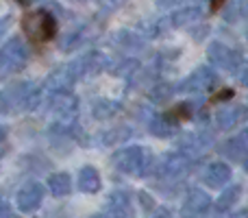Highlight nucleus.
<instances>
[{
  "label": "nucleus",
  "instance_id": "nucleus-10",
  "mask_svg": "<svg viewBox=\"0 0 248 218\" xmlns=\"http://www.w3.org/2000/svg\"><path fill=\"white\" fill-rule=\"evenodd\" d=\"M244 118V107H222L216 111V122L220 129H233Z\"/></svg>",
  "mask_w": 248,
  "mask_h": 218
},
{
  "label": "nucleus",
  "instance_id": "nucleus-7",
  "mask_svg": "<svg viewBox=\"0 0 248 218\" xmlns=\"http://www.w3.org/2000/svg\"><path fill=\"white\" fill-rule=\"evenodd\" d=\"M50 109L55 116H59L61 120L70 122L74 116L78 114V99L70 90H57L50 96Z\"/></svg>",
  "mask_w": 248,
  "mask_h": 218
},
{
  "label": "nucleus",
  "instance_id": "nucleus-26",
  "mask_svg": "<svg viewBox=\"0 0 248 218\" xmlns=\"http://www.w3.org/2000/svg\"><path fill=\"white\" fill-rule=\"evenodd\" d=\"M224 2H227V0H211V9H214V11H216V9H220Z\"/></svg>",
  "mask_w": 248,
  "mask_h": 218
},
{
  "label": "nucleus",
  "instance_id": "nucleus-16",
  "mask_svg": "<svg viewBox=\"0 0 248 218\" xmlns=\"http://www.w3.org/2000/svg\"><path fill=\"white\" fill-rule=\"evenodd\" d=\"M118 111H120V105L113 103V101H94V103H92V114L100 120L111 118Z\"/></svg>",
  "mask_w": 248,
  "mask_h": 218
},
{
  "label": "nucleus",
  "instance_id": "nucleus-22",
  "mask_svg": "<svg viewBox=\"0 0 248 218\" xmlns=\"http://www.w3.org/2000/svg\"><path fill=\"white\" fill-rule=\"evenodd\" d=\"M9 107H11V103H9V99L2 94V92H0V114H7Z\"/></svg>",
  "mask_w": 248,
  "mask_h": 218
},
{
  "label": "nucleus",
  "instance_id": "nucleus-23",
  "mask_svg": "<svg viewBox=\"0 0 248 218\" xmlns=\"http://www.w3.org/2000/svg\"><path fill=\"white\" fill-rule=\"evenodd\" d=\"M183 0H159V7H174V4H181Z\"/></svg>",
  "mask_w": 248,
  "mask_h": 218
},
{
  "label": "nucleus",
  "instance_id": "nucleus-13",
  "mask_svg": "<svg viewBox=\"0 0 248 218\" xmlns=\"http://www.w3.org/2000/svg\"><path fill=\"white\" fill-rule=\"evenodd\" d=\"M187 166H189L187 157L179 155V153H170L163 159V170H166L168 175H181V172L187 170Z\"/></svg>",
  "mask_w": 248,
  "mask_h": 218
},
{
  "label": "nucleus",
  "instance_id": "nucleus-8",
  "mask_svg": "<svg viewBox=\"0 0 248 218\" xmlns=\"http://www.w3.org/2000/svg\"><path fill=\"white\" fill-rule=\"evenodd\" d=\"M141 162H144V151L137 146H128L113 155V164L124 172H135L141 166Z\"/></svg>",
  "mask_w": 248,
  "mask_h": 218
},
{
  "label": "nucleus",
  "instance_id": "nucleus-11",
  "mask_svg": "<svg viewBox=\"0 0 248 218\" xmlns=\"http://www.w3.org/2000/svg\"><path fill=\"white\" fill-rule=\"evenodd\" d=\"M148 129L159 137H170L172 133H176V120H172L170 114H166V116L161 114V116H157V118L150 120Z\"/></svg>",
  "mask_w": 248,
  "mask_h": 218
},
{
  "label": "nucleus",
  "instance_id": "nucleus-20",
  "mask_svg": "<svg viewBox=\"0 0 248 218\" xmlns=\"http://www.w3.org/2000/svg\"><path fill=\"white\" fill-rule=\"evenodd\" d=\"M131 135V131H126V129H118V131L113 133H107L105 135V142H118V140H124V137Z\"/></svg>",
  "mask_w": 248,
  "mask_h": 218
},
{
  "label": "nucleus",
  "instance_id": "nucleus-9",
  "mask_svg": "<svg viewBox=\"0 0 248 218\" xmlns=\"http://www.w3.org/2000/svg\"><path fill=\"white\" fill-rule=\"evenodd\" d=\"M39 201H42V188H39L37 184L26 185V188L20 190V194H17V203H20V207L24 212L35 210V207L39 205Z\"/></svg>",
  "mask_w": 248,
  "mask_h": 218
},
{
  "label": "nucleus",
  "instance_id": "nucleus-6",
  "mask_svg": "<svg viewBox=\"0 0 248 218\" xmlns=\"http://www.w3.org/2000/svg\"><path fill=\"white\" fill-rule=\"evenodd\" d=\"M11 101L13 105H17L20 109H26V111H33L37 109L39 101H42V90H39L37 85H33V83H16V85H11Z\"/></svg>",
  "mask_w": 248,
  "mask_h": 218
},
{
  "label": "nucleus",
  "instance_id": "nucleus-21",
  "mask_svg": "<svg viewBox=\"0 0 248 218\" xmlns=\"http://www.w3.org/2000/svg\"><path fill=\"white\" fill-rule=\"evenodd\" d=\"M235 194H237V190H227L222 194V199H220V207H227L231 201H235Z\"/></svg>",
  "mask_w": 248,
  "mask_h": 218
},
{
  "label": "nucleus",
  "instance_id": "nucleus-18",
  "mask_svg": "<svg viewBox=\"0 0 248 218\" xmlns=\"http://www.w3.org/2000/svg\"><path fill=\"white\" fill-rule=\"evenodd\" d=\"M187 207H192V210H196V212L207 210V207H209V197H207L205 192H196V190H194L187 199Z\"/></svg>",
  "mask_w": 248,
  "mask_h": 218
},
{
  "label": "nucleus",
  "instance_id": "nucleus-17",
  "mask_svg": "<svg viewBox=\"0 0 248 218\" xmlns=\"http://www.w3.org/2000/svg\"><path fill=\"white\" fill-rule=\"evenodd\" d=\"M72 188V181L65 172H59V175H52L50 177V190L57 194V197H65Z\"/></svg>",
  "mask_w": 248,
  "mask_h": 218
},
{
  "label": "nucleus",
  "instance_id": "nucleus-24",
  "mask_svg": "<svg viewBox=\"0 0 248 218\" xmlns=\"http://www.w3.org/2000/svg\"><path fill=\"white\" fill-rule=\"evenodd\" d=\"M0 218H11V210L4 203H0Z\"/></svg>",
  "mask_w": 248,
  "mask_h": 218
},
{
  "label": "nucleus",
  "instance_id": "nucleus-4",
  "mask_svg": "<svg viewBox=\"0 0 248 218\" xmlns=\"http://www.w3.org/2000/svg\"><path fill=\"white\" fill-rule=\"evenodd\" d=\"M207 55H209V61L216 66V68L229 70V72H237V70H240V79H242V83H244L242 57L237 55L233 48H229L227 44H222V42H214V44H209V50H207Z\"/></svg>",
  "mask_w": 248,
  "mask_h": 218
},
{
  "label": "nucleus",
  "instance_id": "nucleus-2",
  "mask_svg": "<svg viewBox=\"0 0 248 218\" xmlns=\"http://www.w3.org/2000/svg\"><path fill=\"white\" fill-rule=\"evenodd\" d=\"M29 61V50H26L24 42L20 37H11L7 39L2 48H0V77L7 74H16Z\"/></svg>",
  "mask_w": 248,
  "mask_h": 218
},
{
  "label": "nucleus",
  "instance_id": "nucleus-3",
  "mask_svg": "<svg viewBox=\"0 0 248 218\" xmlns=\"http://www.w3.org/2000/svg\"><path fill=\"white\" fill-rule=\"evenodd\" d=\"M105 68H107V57L98 50L87 52V55H83V57H77L72 64L65 66V70H68L72 81H78V79L90 77V74H98V72H103Z\"/></svg>",
  "mask_w": 248,
  "mask_h": 218
},
{
  "label": "nucleus",
  "instance_id": "nucleus-12",
  "mask_svg": "<svg viewBox=\"0 0 248 218\" xmlns=\"http://www.w3.org/2000/svg\"><path fill=\"white\" fill-rule=\"evenodd\" d=\"M78 188L83 190V192H96V190L100 188V175L96 168L87 166L81 170V175H78Z\"/></svg>",
  "mask_w": 248,
  "mask_h": 218
},
{
  "label": "nucleus",
  "instance_id": "nucleus-19",
  "mask_svg": "<svg viewBox=\"0 0 248 218\" xmlns=\"http://www.w3.org/2000/svg\"><path fill=\"white\" fill-rule=\"evenodd\" d=\"M244 13H246V4H244V0H237V2H233V4H231V9L227 11V16H224V17H227V20H233V22H235V20H240V17L244 16Z\"/></svg>",
  "mask_w": 248,
  "mask_h": 218
},
{
  "label": "nucleus",
  "instance_id": "nucleus-25",
  "mask_svg": "<svg viewBox=\"0 0 248 218\" xmlns=\"http://www.w3.org/2000/svg\"><path fill=\"white\" fill-rule=\"evenodd\" d=\"M7 29H9V17H2V20H0V37L7 33Z\"/></svg>",
  "mask_w": 248,
  "mask_h": 218
},
{
  "label": "nucleus",
  "instance_id": "nucleus-15",
  "mask_svg": "<svg viewBox=\"0 0 248 218\" xmlns=\"http://www.w3.org/2000/svg\"><path fill=\"white\" fill-rule=\"evenodd\" d=\"M201 17V9L198 7H181L176 13H172V26H183L189 24V22H198Z\"/></svg>",
  "mask_w": 248,
  "mask_h": 218
},
{
  "label": "nucleus",
  "instance_id": "nucleus-14",
  "mask_svg": "<svg viewBox=\"0 0 248 218\" xmlns=\"http://www.w3.org/2000/svg\"><path fill=\"white\" fill-rule=\"evenodd\" d=\"M229 177H231V170H229L227 164H214V166H209V170L205 172V181L209 185H222V184H227Z\"/></svg>",
  "mask_w": 248,
  "mask_h": 218
},
{
  "label": "nucleus",
  "instance_id": "nucleus-1",
  "mask_svg": "<svg viewBox=\"0 0 248 218\" xmlns=\"http://www.w3.org/2000/svg\"><path fill=\"white\" fill-rule=\"evenodd\" d=\"M22 31L31 42H50L57 35V20L50 11L46 9H37V11H29L22 17Z\"/></svg>",
  "mask_w": 248,
  "mask_h": 218
},
{
  "label": "nucleus",
  "instance_id": "nucleus-5",
  "mask_svg": "<svg viewBox=\"0 0 248 218\" xmlns=\"http://www.w3.org/2000/svg\"><path fill=\"white\" fill-rule=\"evenodd\" d=\"M216 83H218L216 72L211 68H205V66H202V68L194 70V72L189 74V77L185 79L179 87H176V90L185 92V94H205V92L214 90Z\"/></svg>",
  "mask_w": 248,
  "mask_h": 218
}]
</instances>
